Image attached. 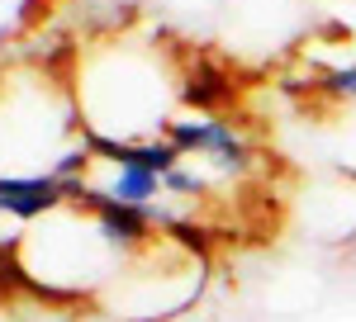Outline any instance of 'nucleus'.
<instances>
[{"mask_svg":"<svg viewBox=\"0 0 356 322\" xmlns=\"http://www.w3.org/2000/svg\"><path fill=\"white\" fill-rule=\"evenodd\" d=\"M15 266L38 294L53 298H76V294H100L124 266V246L110 237L100 214L81 199H62L53 214L33 218L15 232Z\"/></svg>","mask_w":356,"mask_h":322,"instance_id":"nucleus-3","label":"nucleus"},{"mask_svg":"<svg viewBox=\"0 0 356 322\" xmlns=\"http://www.w3.org/2000/svg\"><path fill=\"white\" fill-rule=\"evenodd\" d=\"M86 137L72 80L38 62L0 71V176L72 180L90 152Z\"/></svg>","mask_w":356,"mask_h":322,"instance_id":"nucleus-2","label":"nucleus"},{"mask_svg":"<svg viewBox=\"0 0 356 322\" xmlns=\"http://www.w3.org/2000/svg\"><path fill=\"white\" fill-rule=\"evenodd\" d=\"M295 223L314 242H352L356 237V176L347 171H323L304 176L300 189L290 194Z\"/></svg>","mask_w":356,"mask_h":322,"instance_id":"nucleus-5","label":"nucleus"},{"mask_svg":"<svg viewBox=\"0 0 356 322\" xmlns=\"http://www.w3.org/2000/svg\"><path fill=\"white\" fill-rule=\"evenodd\" d=\"M204 289V256L186 237H152L124 256L95 303L124 322H166L191 308Z\"/></svg>","mask_w":356,"mask_h":322,"instance_id":"nucleus-4","label":"nucleus"},{"mask_svg":"<svg viewBox=\"0 0 356 322\" xmlns=\"http://www.w3.org/2000/svg\"><path fill=\"white\" fill-rule=\"evenodd\" d=\"M72 95H76L81 128L95 142L138 147V142L166 137V128L176 124L181 67L157 38L110 33L76 53Z\"/></svg>","mask_w":356,"mask_h":322,"instance_id":"nucleus-1","label":"nucleus"}]
</instances>
